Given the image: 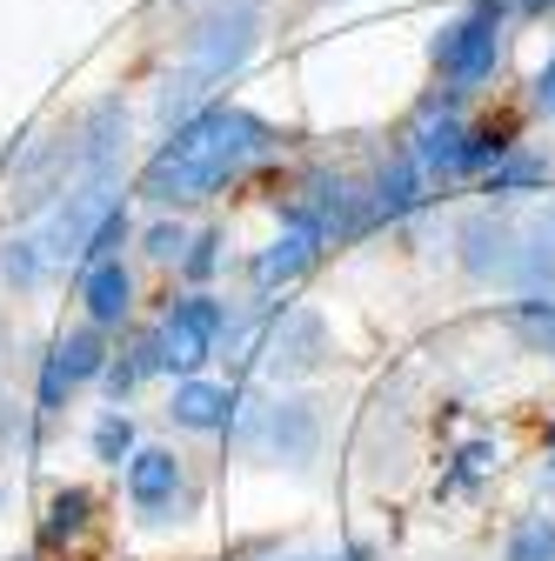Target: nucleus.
<instances>
[{
	"label": "nucleus",
	"mask_w": 555,
	"mask_h": 561,
	"mask_svg": "<svg viewBox=\"0 0 555 561\" xmlns=\"http://www.w3.org/2000/svg\"><path fill=\"white\" fill-rule=\"evenodd\" d=\"M261 154H274V127L261 114H248V107H201L155 148V161L141 168V194L155 207H188V201H207L228 181H241Z\"/></svg>",
	"instance_id": "f257e3e1"
},
{
	"label": "nucleus",
	"mask_w": 555,
	"mask_h": 561,
	"mask_svg": "<svg viewBox=\"0 0 555 561\" xmlns=\"http://www.w3.org/2000/svg\"><path fill=\"white\" fill-rule=\"evenodd\" d=\"M248 47H254V0H222V8L194 27L181 75H174V81H168V94H161V114H168V121H174V114H188V107H194V94H207L215 81H228L235 67L248 60Z\"/></svg>",
	"instance_id": "f03ea898"
},
{
	"label": "nucleus",
	"mask_w": 555,
	"mask_h": 561,
	"mask_svg": "<svg viewBox=\"0 0 555 561\" xmlns=\"http://www.w3.org/2000/svg\"><path fill=\"white\" fill-rule=\"evenodd\" d=\"M502 34H509V8L502 0H475L462 21H449L435 34V75L449 94H475L496 81L502 67Z\"/></svg>",
	"instance_id": "7ed1b4c3"
},
{
	"label": "nucleus",
	"mask_w": 555,
	"mask_h": 561,
	"mask_svg": "<svg viewBox=\"0 0 555 561\" xmlns=\"http://www.w3.org/2000/svg\"><path fill=\"white\" fill-rule=\"evenodd\" d=\"M222 334H228V301H215V295H181V301L161 314L168 368H174L181 381H194L207 362L222 355Z\"/></svg>",
	"instance_id": "20e7f679"
},
{
	"label": "nucleus",
	"mask_w": 555,
	"mask_h": 561,
	"mask_svg": "<svg viewBox=\"0 0 555 561\" xmlns=\"http://www.w3.org/2000/svg\"><path fill=\"white\" fill-rule=\"evenodd\" d=\"M101 375H107V341H101V328L94 321L67 328L47 347V362H41V414H60L67 401H75V388H88Z\"/></svg>",
	"instance_id": "39448f33"
},
{
	"label": "nucleus",
	"mask_w": 555,
	"mask_h": 561,
	"mask_svg": "<svg viewBox=\"0 0 555 561\" xmlns=\"http://www.w3.org/2000/svg\"><path fill=\"white\" fill-rule=\"evenodd\" d=\"M468 140H475V127L455 114V107H442V101H429L422 107V121H415V168H422L429 181H455V174H468Z\"/></svg>",
	"instance_id": "423d86ee"
},
{
	"label": "nucleus",
	"mask_w": 555,
	"mask_h": 561,
	"mask_svg": "<svg viewBox=\"0 0 555 561\" xmlns=\"http://www.w3.org/2000/svg\"><path fill=\"white\" fill-rule=\"evenodd\" d=\"M127 502L141 508L148 522L174 515V502H181V461H174V448H134V461H127Z\"/></svg>",
	"instance_id": "0eeeda50"
},
{
	"label": "nucleus",
	"mask_w": 555,
	"mask_h": 561,
	"mask_svg": "<svg viewBox=\"0 0 555 561\" xmlns=\"http://www.w3.org/2000/svg\"><path fill=\"white\" fill-rule=\"evenodd\" d=\"M315 261H321V234H315L308 221H288L282 234H274V241L254 254L248 274H254V288H261V295H274V288H288V280H302Z\"/></svg>",
	"instance_id": "6e6552de"
},
{
	"label": "nucleus",
	"mask_w": 555,
	"mask_h": 561,
	"mask_svg": "<svg viewBox=\"0 0 555 561\" xmlns=\"http://www.w3.org/2000/svg\"><path fill=\"white\" fill-rule=\"evenodd\" d=\"M81 308H88L94 328H121L127 321V308H134V274L121 267V254L81 267Z\"/></svg>",
	"instance_id": "1a4fd4ad"
},
{
	"label": "nucleus",
	"mask_w": 555,
	"mask_h": 561,
	"mask_svg": "<svg viewBox=\"0 0 555 561\" xmlns=\"http://www.w3.org/2000/svg\"><path fill=\"white\" fill-rule=\"evenodd\" d=\"M462 248H468V274H502V280H516V248H522V228H509V221H496V215H482V221H468L462 228Z\"/></svg>",
	"instance_id": "9d476101"
},
{
	"label": "nucleus",
	"mask_w": 555,
	"mask_h": 561,
	"mask_svg": "<svg viewBox=\"0 0 555 561\" xmlns=\"http://www.w3.org/2000/svg\"><path fill=\"white\" fill-rule=\"evenodd\" d=\"M168 368V347H161V328H148V334H134L121 355H107V375H101V388L121 401V394H134L148 375H161Z\"/></svg>",
	"instance_id": "9b49d317"
},
{
	"label": "nucleus",
	"mask_w": 555,
	"mask_h": 561,
	"mask_svg": "<svg viewBox=\"0 0 555 561\" xmlns=\"http://www.w3.org/2000/svg\"><path fill=\"white\" fill-rule=\"evenodd\" d=\"M181 428H194V435H215V428H228V414H235V394L222 388V381H181L174 388V408H168Z\"/></svg>",
	"instance_id": "f8f14e48"
},
{
	"label": "nucleus",
	"mask_w": 555,
	"mask_h": 561,
	"mask_svg": "<svg viewBox=\"0 0 555 561\" xmlns=\"http://www.w3.org/2000/svg\"><path fill=\"white\" fill-rule=\"evenodd\" d=\"M422 187H429V174L415 168V154H395V161L375 174V201H369V215H382V221L415 215V207H422Z\"/></svg>",
	"instance_id": "ddd939ff"
},
{
	"label": "nucleus",
	"mask_w": 555,
	"mask_h": 561,
	"mask_svg": "<svg viewBox=\"0 0 555 561\" xmlns=\"http://www.w3.org/2000/svg\"><path fill=\"white\" fill-rule=\"evenodd\" d=\"M268 448L282 455V461H308L315 455V414L308 401H282V408H268Z\"/></svg>",
	"instance_id": "4468645a"
},
{
	"label": "nucleus",
	"mask_w": 555,
	"mask_h": 561,
	"mask_svg": "<svg viewBox=\"0 0 555 561\" xmlns=\"http://www.w3.org/2000/svg\"><path fill=\"white\" fill-rule=\"evenodd\" d=\"M315 362H321V321H315V314H295L288 334H274L268 368H274V375H302V368H315Z\"/></svg>",
	"instance_id": "2eb2a0df"
},
{
	"label": "nucleus",
	"mask_w": 555,
	"mask_h": 561,
	"mask_svg": "<svg viewBox=\"0 0 555 561\" xmlns=\"http://www.w3.org/2000/svg\"><path fill=\"white\" fill-rule=\"evenodd\" d=\"M509 328L529 355H548L555 362V301H516L509 308Z\"/></svg>",
	"instance_id": "dca6fc26"
},
{
	"label": "nucleus",
	"mask_w": 555,
	"mask_h": 561,
	"mask_svg": "<svg viewBox=\"0 0 555 561\" xmlns=\"http://www.w3.org/2000/svg\"><path fill=\"white\" fill-rule=\"evenodd\" d=\"M94 515V495L88 488H54L47 495V541H75Z\"/></svg>",
	"instance_id": "f3484780"
},
{
	"label": "nucleus",
	"mask_w": 555,
	"mask_h": 561,
	"mask_svg": "<svg viewBox=\"0 0 555 561\" xmlns=\"http://www.w3.org/2000/svg\"><path fill=\"white\" fill-rule=\"evenodd\" d=\"M482 181H489V194H522V187H542L548 181V161H529V154H502L489 174H482Z\"/></svg>",
	"instance_id": "a211bd4d"
},
{
	"label": "nucleus",
	"mask_w": 555,
	"mask_h": 561,
	"mask_svg": "<svg viewBox=\"0 0 555 561\" xmlns=\"http://www.w3.org/2000/svg\"><path fill=\"white\" fill-rule=\"evenodd\" d=\"M94 461H107V468L134 461V421H127L121 408H107V414L94 421Z\"/></svg>",
	"instance_id": "6ab92c4d"
},
{
	"label": "nucleus",
	"mask_w": 555,
	"mask_h": 561,
	"mask_svg": "<svg viewBox=\"0 0 555 561\" xmlns=\"http://www.w3.org/2000/svg\"><path fill=\"white\" fill-rule=\"evenodd\" d=\"M502 554H509V561H555V515H529V522L509 535Z\"/></svg>",
	"instance_id": "aec40b11"
},
{
	"label": "nucleus",
	"mask_w": 555,
	"mask_h": 561,
	"mask_svg": "<svg viewBox=\"0 0 555 561\" xmlns=\"http://www.w3.org/2000/svg\"><path fill=\"white\" fill-rule=\"evenodd\" d=\"M121 241H127V207L114 201L107 215H101V228L88 234V248H81V261H114L121 254Z\"/></svg>",
	"instance_id": "412c9836"
},
{
	"label": "nucleus",
	"mask_w": 555,
	"mask_h": 561,
	"mask_svg": "<svg viewBox=\"0 0 555 561\" xmlns=\"http://www.w3.org/2000/svg\"><path fill=\"white\" fill-rule=\"evenodd\" d=\"M181 254H188V234L174 221H155L148 228V261H181Z\"/></svg>",
	"instance_id": "4be33fe9"
},
{
	"label": "nucleus",
	"mask_w": 555,
	"mask_h": 561,
	"mask_svg": "<svg viewBox=\"0 0 555 561\" xmlns=\"http://www.w3.org/2000/svg\"><path fill=\"white\" fill-rule=\"evenodd\" d=\"M215 248H222V234H201V241H194V254H181V267H188V280H207V274H215V261H222Z\"/></svg>",
	"instance_id": "5701e85b"
},
{
	"label": "nucleus",
	"mask_w": 555,
	"mask_h": 561,
	"mask_svg": "<svg viewBox=\"0 0 555 561\" xmlns=\"http://www.w3.org/2000/svg\"><path fill=\"white\" fill-rule=\"evenodd\" d=\"M489 468H496V448L475 442V448H462V468L449 474V488H462V481H475V474H489Z\"/></svg>",
	"instance_id": "b1692460"
},
{
	"label": "nucleus",
	"mask_w": 555,
	"mask_h": 561,
	"mask_svg": "<svg viewBox=\"0 0 555 561\" xmlns=\"http://www.w3.org/2000/svg\"><path fill=\"white\" fill-rule=\"evenodd\" d=\"M535 101H542V107L555 114V54L542 60V75H535Z\"/></svg>",
	"instance_id": "393cba45"
},
{
	"label": "nucleus",
	"mask_w": 555,
	"mask_h": 561,
	"mask_svg": "<svg viewBox=\"0 0 555 561\" xmlns=\"http://www.w3.org/2000/svg\"><path fill=\"white\" fill-rule=\"evenodd\" d=\"M548 448H555V421H548Z\"/></svg>",
	"instance_id": "a878e982"
}]
</instances>
